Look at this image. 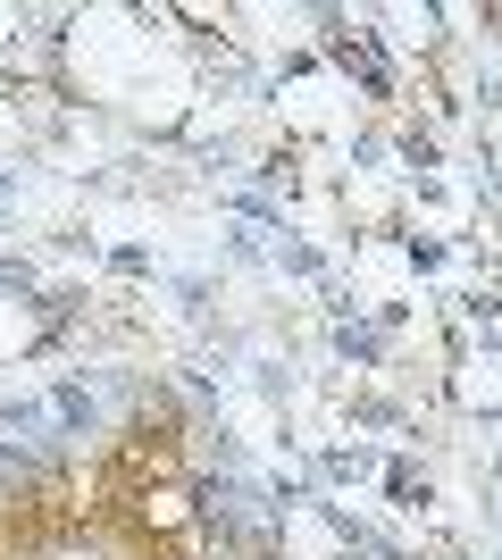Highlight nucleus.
Wrapping results in <instances>:
<instances>
[{
    "instance_id": "nucleus-1",
    "label": "nucleus",
    "mask_w": 502,
    "mask_h": 560,
    "mask_svg": "<svg viewBox=\"0 0 502 560\" xmlns=\"http://www.w3.org/2000/svg\"><path fill=\"white\" fill-rule=\"evenodd\" d=\"M135 518H143L151 536H192V527H201V518H192V486H176V477L135 493Z\"/></svg>"
},
{
    "instance_id": "nucleus-2",
    "label": "nucleus",
    "mask_w": 502,
    "mask_h": 560,
    "mask_svg": "<svg viewBox=\"0 0 502 560\" xmlns=\"http://www.w3.org/2000/svg\"><path fill=\"white\" fill-rule=\"evenodd\" d=\"M318 477H327V486H369V477H385V452L335 444V452H318Z\"/></svg>"
},
{
    "instance_id": "nucleus-3",
    "label": "nucleus",
    "mask_w": 502,
    "mask_h": 560,
    "mask_svg": "<svg viewBox=\"0 0 502 560\" xmlns=\"http://www.w3.org/2000/svg\"><path fill=\"white\" fill-rule=\"evenodd\" d=\"M260 560H285V552H260Z\"/></svg>"
}]
</instances>
